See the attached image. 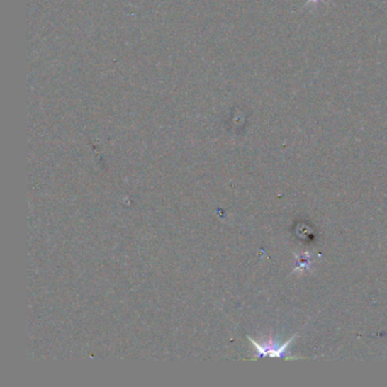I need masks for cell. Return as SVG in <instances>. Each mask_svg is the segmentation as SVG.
<instances>
[{
  "instance_id": "cell-1",
  "label": "cell",
  "mask_w": 387,
  "mask_h": 387,
  "mask_svg": "<svg viewBox=\"0 0 387 387\" xmlns=\"http://www.w3.org/2000/svg\"><path fill=\"white\" fill-rule=\"evenodd\" d=\"M296 335L292 336L288 341L285 342L283 344H279L275 340L268 339L267 341L260 342L254 341V340L249 339L251 343L256 347L257 354L254 358H265V357H269V358H282L286 359V360H291L294 359L293 357L288 356V349L290 345L292 344V342L296 339Z\"/></svg>"
}]
</instances>
